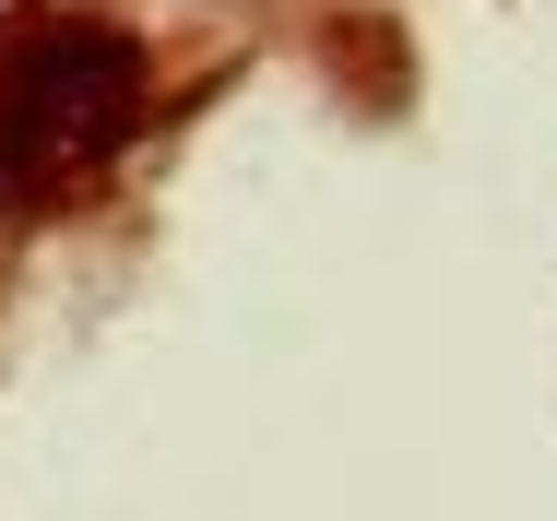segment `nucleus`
Wrapping results in <instances>:
<instances>
[{
	"instance_id": "obj_1",
	"label": "nucleus",
	"mask_w": 557,
	"mask_h": 521,
	"mask_svg": "<svg viewBox=\"0 0 557 521\" xmlns=\"http://www.w3.org/2000/svg\"><path fill=\"white\" fill-rule=\"evenodd\" d=\"M143 131V48L84 12H36L0 36V213L84 190Z\"/></svg>"
}]
</instances>
